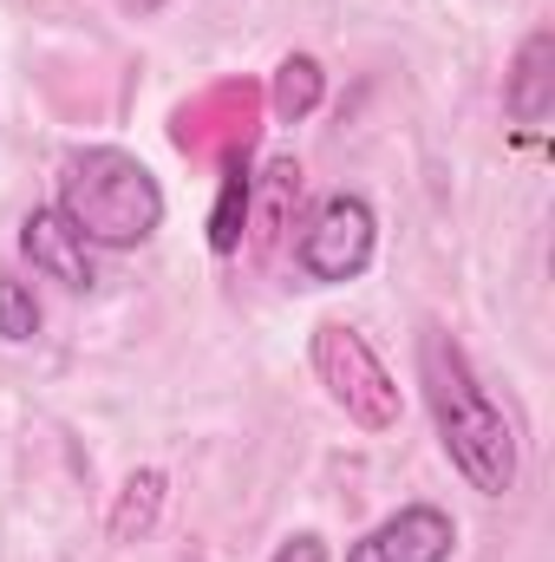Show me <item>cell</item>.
Segmentation results:
<instances>
[{"label":"cell","instance_id":"obj_1","mask_svg":"<svg viewBox=\"0 0 555 562\" xmlns=\"http://www.w3.org/2000/svg\"><path fill=\"white\" fill-rule=\"evenodd\" d=\"M418 380H424V400H431L444 458L464 471L471 491L503 497L517 484V431L503 419V406L477 386L464 347L444 327H424V340H418Z\"/></svg>","mask_w":555,"mask_h":562},{"label":"cell","instance_id":"obj_2","mask_svg":"<svg viewBox=\"0 0 555 562\" xmlns=\"http://www.w3.org/2000/svg\"><path fill=\"white\" fill-rule=\"evenodd\" d=\"M53 210L86 236V249H138L163 229L157 177L118 144L72 150L66 170H59V203Z\"/></svg>","mask_w":555,"mask_h":562},{"label":"cell","instance_id":"obj_3","mask_svg":"<svg viewBox=\"0 0 555 562\" xmlns=\"http://www.w3.org/2000/svg\"><path fill=\"white\" fill-rule=\"evenodd\" d=\"M314 367H320L333 406H347L353 425H366V431H393L399 425V386L380 367V353L366 347V334H353L340 321L314 327Z\"/></svg>","mask_w":555,"mask_h":562},{"label":"cell","instance_id":"obj_4","mask_svg":"<svg viewBox=\"0 0 555 562\" xmlns=\"http://www.w3.org/2000/svg\"><path fill=\"white\" fill-rule=\"evenodd\" d=\"M373 249H380L373 203H366V196H353V190H340V196H327V203L314 210V223L301 229V243H294V262H301V276H307V281H320V288H340V281L366 276Z\"/></svg>","mask_w":555,"mask_h":562},{"label":"cell","instance_id":"obj_5","mask_svg":"<svg viewBox=\"0 0 555 562\" xmlns=\"http://www.w3.org/2000/svg\"><path fill=\"white\" fill-rule=\"evenodd\" d=\"M451 550H457V524L438 504H406L386 524H373L347 550V562H451Z\"/></svg>","mask_w":555,"mask_h":562},{"label":"cell","instance_id":"obj_6","mask_svg":"<svg viewBox=\"0 0 555 562\" xmlns=\"http://www.w3.org/2000/svg\"><path fill=\"white\" fill-rule=\"evenodd\" d=\"M20 249H26V262L39 269L46 281H66V288H92V249H86V236L53 210V203H39V210H26V223H20Z\"/></svg>","mask_w":555,"mask_h":562},{"label":"cell","instance_id":"obj_7","mask_svg":"<svg viewBox=\"0 0 555 562\" xmlns=\"http://www.w3.org/2000/svg\"><path fill=\"white\" fill-rule=\"evenodd\" d=\"M555 40L550 33H530L523 40V53H517V72H510V92H503V105H510V119H523V125H543L555 105Z\"/></svg>","mask_w":555,"mask_h":562},{"label":"cell","instance_id":"obj_8","mask_svg":"<svg viewBox=\"0 0 555 562\" xmlns=\"http://www.w3.org/2000/svg\"><path fill=\"white\" fill-rule=\"evenodd\" d=\"M249 203H256V177L236 164V170L223 177V196H216V216H209V249H216V256H236V249H242Z\"/></svg>","mask_w":555,"mask_h":562},{"label":"cell","instance_id":"obj_9","mask_svg":"<svg viewBox=\"0 0 555 562\" xmlns=\"http://www.w3.org/2000/svg\"><path fill=\"white\" fill-rule=\"evenodd\" d=\"M320 92H327V72H320L307 53L281 59V72H275V119H307V112L320 105Z\"/></svg>","mask_w":555,"mask_h":562},{"label":"cell","instance_id":"obj_10","mask_svg":"<svg viewBox=\"0 0 555 562\" xmlns=\"http://www.w3.org/2000/svg\"><path fill=\"white\" fill-rule=\"evenodd\" d=\"M157 504H163V471H138V477L125 484L118 510H112V537H118V543H138L144 530L157 524Z\"/></svg>","mask_w":555,"mask_h":562},{"label":"cell","instance_id":"obj_11","mask_svg":"<svg viewBox=\"0 0 555 562\" xmlns=\"http://www.w3.org/2000/svg\"><path fill=\"white\" fill-rule=\"evenodd\" d=\"M39 334V301L20 276H0V340H33Z\"/></svg>","mask_w":555,"mask_h":562},{"label":"cell","instance_id":"obj_12","mask_svg":"<svg viewBox=\"0 0 555 562\" xmlns=\"http://www.w3.org/2000/svg\"><path fill=\"white\" fill-rule=\"evenodd\" d=\"M269 562H327V543H320L314 530H301V537H287Z\"/></svg>","mask_w":555,"mask_h":562}]
</instances>
